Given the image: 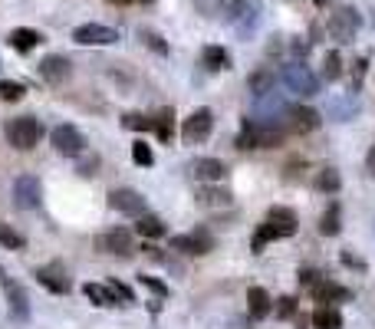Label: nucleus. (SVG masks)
<instances>
[{"label":"nucleus","mask_w":375,"mask_h":329,"mask_svg":"<svg viewBox=\"0 0 375 329\" xmlns=\"http://www.w3.org/2000/svg\"><path fill=\"white\" fill-rule=\"evenodd\" d=\"M277 79H280V83L290 89L293 95H303V99H309V95L319 93V76L309 70L307 63H299V60L287 63V66L277 73Z\"/></svg>","instance_id":"nucleus-1"},{"label":"nucleus","mask_w":375,"mask_h":329,"mask_svg":"<svg viewBox=\"0 0 375 329\" xmlns=\"http://www.w3.org/2000/svg\"><path fill=\"white\" fill-rule=\"evenodd\" d=\"M280 142V125H267V122H247L237 135V148H277Z\"/></svg>","instance_id":"nucleus-2"},{"label":"nucleus","mask_w":375,"mask_h":329,"mask_svg":"<svg viewBox=\"0 0 375 329\" xmlns=\"http://www.w3.org/2000/svg\"><path fill=\"white\" fill-rule=\"evenodd\" d=\"M7 142L14 148H20V152H30V148L40 142L43 129H40V122L34 119V115H20V119H10L7 122Z\"/></svg>","instance_id":"nucleus-3"},{"label":"nucleus","mask_w":375,"mask_h":329,"mask_svg":"<svg viewBox=\"0 0 375 329\" xmlns=\"http://www.w3.org/2000/svg\"><path fill=\"white\" fill-rule=\"evenodd\" d=\"M0 286H4V296H7L10 316H14V320H20V323L30 320V296H26V290L14 277H10L7 270H0Z\"/></svg>","instance_id":"nucleus-4"},{"label":"nucleus","mask_w":375,"mask_h":329,"mask_svg":"<svg viewBox=\"0 0 375 329\" xmlns=\"http://www.w3.org/2000/svg\"><path fill=\"white\" fill-rule=\"evenodd\" d=\"M93 247H96V251H103V254H112V257H128V254L135 251V244H132V231H128V227H112V231L96 234Z\"/></svg>","instance_id":"nucleus-5"},{"label":"nucleus","mask_w":375,"mask_h":329,"mask_svg":"<svg viewBox=\"0 0 375 329\" xmlns=\"http://www.w3.org/2000/svg\"><path fill=\"white\" fill-rule=\"evenodd\" d=\"M50 142H53V148L66 158H79L86 152V135L76 129V125H56Z\"/></svg>","instance_id":"nucleus-6"},{"label":"nucleus","mask_w":375,"mask_h":329,"mask_svg":"<svg viewBox=\"0 0 375 329\" xmlns=\"http://www.w3.org/2000/svg\"><path fill=\"white\" fill-rule=\"evenodd\" d=\"M73 40L79 46H112V43H119V30L106 26V24H83L73 30Z\"/></svg>","instance_id":"nucleus-7"},{"label":"nucleus","mask_w":375,"mask_h":329,"mask_svg":"<svg viewBox=\"0 0 375 329\" xmlns=\"http://www.w3.org/2000/svg\"><path fill=\"white\" fill-rule=\"evenodd\" d=\"M211 129H214L211 109H195V113L185 119V125H181V139H185L188 145H201V142L211 135Z\"/></svg>","instance_id":"nucleus-8"},{"label":"nucleus","mask_w":375,"mask_h":329,"mask_svg":"<svg viewBox=\"0 0 375 329\" xmlns=\"http://www.w3.org/2000/svg\"><path fill=\"white\" fill-rule=\"evenodd\" d=\"M356 30H359V14L352 7H339L329 14V36L336 43H352Z\"/></svg>","instance_id":"nucleus-9"},{"label":"nucleus","mask_w":375,"mask_h":329,"mask_svg":"<svg viewBox=\"0 0 375 329\" xmlns=\"http://www.w3.org/2000/svg\"><path fill=\"white\" fill-rule=\"evenodd\" d=\"M40 198H43V188H40V178L36 174H20L14 182V204L20 211H34L40 208Z\"/></svg>","instance_id":"nucleus-10"},{"label":"nucleus","mask_w":375,"mask_h":329,"mask_svg":"<svg viewBox=\"0 0 375 329\" xmlns=\"http://www.w3.org/2000/svg\"><path fill=\"white\" fill-rule=\"evenodd\" d=\"M36 73H40V79L46 86H63V83L73 76V63H69L66 56H60V53H53V56H43Z\"/></svg>","instance_id":"nucleus-11"},{"label":"nucleus","mask_w":375,"mask_h":329,"mask_svg":"<svg viewBox=\"0 0 375 329\" xmlns=\"http://www.w3.org/2000/svg\"><path fill=\"white\" fill-rule=\"evenodd\" d=\"M257 115H260V122H267V125H277V119H283V115L290 113L293 105L287 103V99H283L280 93H264V95H257Z\"/></svg>","instance_id":"nucleus-12"},{"label":"nucleus","mask_w":375,"mask_h":329,"mask_svg":"<svg viewBox=\"0 0 375 329\" xmlns=\"http://www.w3.org/2000/svg\"><path fill=\"white\" fill-rule=\"evenodd\" d=\"M109 208L119 211V214H128V217H142L145 214V198L132 188H115V191H109Z\"/></svg>","instance_id":"nucleus-13"},{"label":"nucleus","mask_w":375,"mask_h":329,"mask_svg":"<svg viewBox=\"0 0 375 329\" xmlns=\"http://www.w3.org/2000/svg\"><path fill=\"white\" fill-rule=\"evenodd\" d=\"M171 251L191 254V257H205V254L214 251V237L205 234V231H195V234H178L171 241Z\"/></svg>","instance_id":"nucleus-14"},{"label":"nucleus","mask_w":375,"mask_h":329,"mask_svg":"<svg viewBox=\"0 0 375 329\" xmlns=\"http://www.w3.org/2000/svg\"><path fill=\"white\" fill-rule=\"evenodd\" d=\"M36 283L46 286L50 293H69L73 290V280H69V273L60 267V263H50V267H40L36 270Z\"/></svg>","instance_id":"nucleus-15"},{"label":"nucleus","mask_w":375,"mask_h":329,"mask_svg":"<svg viewBox=\"0 0 375 329\" xmlns=\"http://www.w3.org/2000/svg\"><path fill=\"white\" fill-rule=\"evenodd\" d=\"M287 119H290V129L293 132H313V129H319V113H316V109H307V105H293L290 113H287Z\"/></svg>","instance_id":"nucleus-16"},{"label":"nucleus","mask_w":375,"mask_h":329,"mask_svg":"<svg viewBox=\"0 0 375 329\" xmlns=\"http://www.w3.org/2000/svg\"><path fill=\"white\" fill-rule=\"evenodd\" d=\"M267 221L277 227V234H280V237H293L299 231V221H297V214H293L290 208H270Z\"/></svg>","instance_id":"nucleus-17"},{"label":"nucleus","mask_w":375,"mask_h":329,"mask_svg":"<svg viewBox=\"0 0 375 329\" xmlns=\"http://www.w3.org/2000/svg\"><path fill=\"white\" fill-rule=\"evenodd\" d=\"M313 300L316 303H336V300H352V293L346 286L333 283V280H319V283L313 286Z\"/></svg>","instance_id":"nucleus-18"},{"label":"nucleus","mask_w":375,"mask_h":329,"mask_svg":"<svg viewBox=\"0 0 375 329\" xmlns=\"http://www.w3.org/2000/svg\"><path fill=\"white\" fill-rule=\"evenodd\" d=\"M10 46L17 53H30V50H36V46L43 43V36L36 33V30H30V26H17V30H10Z\"/></svg>","instance_id":"nucleus-19"},{"label":"nucleus","mask_w":375,"mask_h":329,"mask_svg":"<svg viewBox=\"0 0 375 329\" xmlns=\"http://www.w3.org/2000/svg\"><path fill=\"white\" fill-rule=\"evenodd\" d=\"M195 174H197V182L217 184L224 174H227V168H224V162H217V158H201V162L195 164Z\"/></svg>","instance_id":"nucleus-20"},{"label":"nucleus","mask_w":375,"mask_h":329,"mask_svg":"<svg viewBox=\"0 0 375 329\" xmlns=\"http://www.w3.org/2000/svg\"><path fill=\"white\" fill-rule=\"evenodd\" d=\"M247 310L254 320H264L267 313H270V293H267L264 286H250L247 290Z\"/></svg>","instance_id":"nucleus-21"},{"label":"nucleus","mask_w":375,"mask_h":329,"mask_svg":"<svg viewBox=\"0 0 375 329\" xmlns=\"http://www.w3.org/2000/svg\"><path fill=\"white\" fill-rule=\"evenodd\" d=\"M224 7V17L230 20V24H240V20H247L250 14H254V0H221Z\"/></svg>","instance_id":"nucleus-22"},{"label":"nucleus","mask_w":375,"mask_h":329,"mask_svg":"<svg viewBox=\"0 0 375 329\" xmlns=\"http://www.w3.org/2000/svg\"><path fill=\"white\" fill-rule=\"evenodd\" d=\"M309 323H313V326L316 329H342V313L339 310H333V306H319V310H316L313 313V320H309Z\"/></svg>","instance_id":"nucleus-23"},{"label":"nucleus","mask_w":375,"mask_h":329,"mask_svg":"<svg viewBox=\"0 0 375 329\" xmlns=\"http://www.w3.org/2000/svg\"><path fill=\"white\" fill-rule=\"evenodd\" d=\"M273 83H277V73L267 70V66H264V70H257V73H250V76H247V86H250V93H254V95L270 93Z\"/></svg>","instance_id":"nucleus-24"},{"label":"nucleus","mask_w":375,"mask_h":329,"mask_svg":"<svg viewBox=\"0 0 375 329\" xmlns=\"http://www.w3.org/2000/svg\"><path fill=\"white\" fill-rule=\"evenodd\" d=\"M135 231L145 237V241H155V237L165 234V221L162 217H155V214H142L138 217V224H135Z\"/></svg>","instance_id":"nucleus-25"},{"label":"nucleus","mask_w":375,"mask_h":329,"mask_svg":"<svg viewBox=\"0 0 375 329\" xmlns=\"http://www.w3.org/2000/svg\"><path fill=\"white\" fill-rule=\"evenodd\" d=\"M197 204H201V208H227L230 194L221 188H201L197 191Z\"/></svg>","instance_id":"nucleus-26"},{"label":"nucleus","mask_w":375,"mask_h":329,"mask_svg":"<svg viewBox=\"0 0 375 329\" xmlns=\"http://www.w3.org/2000/svg\"><path fill=\"white\" fill-rule=\"evenodd\" d=\"M342 188V174L336 168H323V172H316V191H323V194H336Z\"/></svg>","instance_id":"nucleus-27"},{"label":"nucleus","mask_w":375,"mask_h":329,"mask_svg":"<svg viewBox=\"0 0 375 329\" xmlns=\"http://www.w3.org/2000/svg\"><path fill=\"white\" fill-rule=\"evenodd\" d=\"M86 296L93 300L96 306H119V300H115V293H112L109 286H99V283H86L83 286Z\"/></svg>","instance_id":"nucleus-28"},{"label":"nucleus","mask_w":375,"mask_h":329,"mask_svg":"<svg viewBox=\"0 0 375 329\" xmlns=\"http://www.w3.org/2000/svg\"><path fill=\"white\" fill-rule=\"evenodd\" d=\"M277 237H280V234H277V227H273L270 221H264V224L257 227V234L250 237V251H254V254H260V251L267 247V244H270V241H277Z\"/></svg>","instance_id":"nucleus-29"},{"label":"nucleus","mask_w":375,"mask_h":329,"mask_svg":"<svg viewBox=\"0 0 375 329\" xmlns=\"http://www.w3.org/2000/svg\"><path fill=\"white\" fill-rule=\"evenodd\" d=\"M205 66L207 70H224V66H230V56H227V50L224 46H205Z\"/></svg>","instance_id":"nucleus-30"},{"label":"nucleus","mask_w":375,"mask_h":329,"mask_svg":"<svg viewBox=\"0 0 375 329\" xmlns=\"http://www.w3.org/2000/svg\"><path fill=\"white\" fill-rule=\"evenodd\" d=\"M0 244H4L7 251H24V247H26V237L20 234V231H14L10 224H4V221H0Z\"/></svg>","instance_id":"nucleus-31"},{"label":"nucleus","mask_w":375,"mask_h":329,"mask_svg":"<svg viewBox=\"0 0 375 329\" xmlns=\"http://www.w3.org/2000/svg\"><path fill=\"white\" fill-rule=\"evenodd\" d=\"M24 95H26L24 83H14V79H0V99H4V103H20Z\"/></svg>","instance_id":"nucleus-32"},{"label":"nucleus","mask_w":375,"mask_h":329,"mask_svg":"<svg viewBox=\"0 0 375 329\" xmlns=\"http://www.w3.org/2000/svg\"><path fill=\"white\" fill-rule=\"evenodd\" d=\"M122 129L152 132V129H155V119H148V115H142V113H128V115H122Z\"/></svg>","instance_id":"nucleus-33"},{"label":"nucleus","mask_w":375,"mask_h":329,"mask_svg":"<svg viewBox=\"0 0 375 329\" xmlns=\"http://www.w3.org/2000/svg\"><path fill=\"white\" fill-rule=\"evenodd\" d=\"M171 125H175V109H162V113L155 115V132H158L162 142L171 139Z\"/></svg>","instance_id":"nucleus-34"},{"label":"nucleus","mask_w":375,"mask_h":329,"mask_svg":"<svg viewBox=\"0 0 375 329\" xmlns=\"http://www.w3.org/2000/svg\"><path fill=\"white\" fill-rule=\"evenodd\" d=\"M132 162L142 164V168H152V164H155V152H152V145L138 139L135 145H132Z\"/></svg>","instance_id":"nucleus-35"},{"label":"nucleus","mask_w":375,"mask_h":329,"mask_svg":"<svg viewBox=\"0 0 375 329\" xmlns=\"http://www.w3.org/2000/svg\"><path fill=\"white\" fill-rule=\"evenodd\" d=\"M339 227H342V224H339V208L333 204V208L323 214V221H319V234L336 237V234H339Z\"/></svg>","instance_id":"nucleus-36"},{"label":"nucleus","mask_w":375,"mask_h":329,"mask_svg":"<svg viewBox=\"0 0 375 329\" xmlns=\"http://www.w3.org/2000/svg\"><path fill=\"white\" fill-rule=\"evenodd\" d=\"M138 36H142V43L152 46V50L158 53V56H168V43H165V40H162L158 33H155V30H138Z\"/></svg>","instance_id":"nucleus-37"},{"label":"nucleus","mask_w":375,"mask_h":329,"mask_svg":"<svg viewBox=\"0 0 375 329\" xmlns=\"http://www.w3.org/2000/svg\"><path fill=\"white\" fill-rule=\"evenodd\" d=\"M323 73H326V79H339L342 76V56L339 53H326V60H323Z\"/></svg>","instance_id":"nucleus-38"},{"label":"nucleus","mask_w":375,"mask_h":329,"mask_svg":"<svg viewBox=\"0 0 375 329\" xmlns=\"http://www.w3.org/2000/svg\"><path fill=\"white\" fill-rule=\"evenodd\" d=\"M138 283L142 286H148L155 296H168V286L162 283V280H155V277H148V273H138Z\"/></svg>","instance_id":"nucleus-39"},{"label":"nucleus","mask_w":375,"mask_h":329,"mask_svg":"<svg viewBox=\"0 0 375 329\" xmlns=\"http://www.w3.org/2000/svg\"><path fill=\"white\" fill-rule=\"evenodd\" d=\"M109 290L115 293V300H119V303H135V296H132V290H128L125 283H119V280H109Z\"/></svg>","instance_id":"nucleus-40"},{"label":"nucleus","mask_w":375,"mask_h":329,"mask_svg":"<svg viewBox=\"0 0 375 329\" xmlns=\"http://www.w3.org/2000/svg\"><path fill=\"white\" fill-rule=\"evenodd\" d=\"M277 316H280V320L297 316V300H293V296H280V303H277Z\"/></svg>","instance_id":"nucleus-41"},{"label":"nucleus","mask_w":375,"mask_h":329,"mask_svg":"<svg viewBox=\"0 0 375 329\" xmlns=\"http://www.w3.org/2000/svg\"><path fill=\"white\" fill-rule=\"evenodd\" d=\"M290 50H293V56H297V60H303V56H307V53H309V43H307V40H303V36H293Z\"/></svg>","instance_id":"nucleus-42"},{"label":"nucleus","mask_w":375,"mask_h":329,"mask_svg":"<svg viewBox=\"0 0 375 329\" xmlns=\"http://www.w3.org/2000/svg\"><path fill=\"white\" fill-rule=\"evenodd\" d=\"M316 283H319V273H316V270H299V286H309V290H313Z\"/></svg>","instance_id":"nucleus-43"},{"label":"nucleus","mask_w":375,"mask_h":329,"mask_svg":"<svg viewBox=\"0 0 375 329\" xmlns=\"http://www.w3.org/2000/svg\"><path fill=\"white\" fill-rule=\"evenodd\" d=\"M366 174L369 178H375V145L369 148V155H366Z\"/></svg>","instance_id":"nucleus-44"},{"label":"nucleus","mask_w":375,"mask_h":329,"mask_svg":"<svg viewBox=\"0 0 375 329\" xmlns=\"http://www.w3.org/2000/svg\"><path fill=\"white\" fill-rule=\"evenodd\" d=\"M283 50V43H280V36H273L270 43H267V56H277V53Z\"/></svg>","instance_id":"nucleus-45"},{"label":"nucleus","mask_w":375,"mask_h":329,"mask_svg":"<svg viewBox=\"0 0 375 329\" xmlns=\"http://www.w3.org/2000/svg\"><path fill=\"white\" fill-rule=\"evenodd\" d=\"M366 66H369V60H356V86L362 83V76H366Z\"/></svg>","instance_id":"nucleus-46"},{"label":"nucleus","mask_w":375,"mask_h":329,"mask_svg":"<svg viewBox=\"0 0 375 329\" xmlns=\"http://www.w3.org/2000/svg\"><path fill=\"white\" fill-rule=\"evenodd\" d=\"M109 4H115V7H125V4H132V0H109Z\"/></svg>","instance_id":"nucleus-47"},{"label":"nucleus","mask_w":375,"mask_h":329,"mask_svg":"<svg viewBox=\"0 0 375 329\" xmlns=\"http://www.w3.org/2000/svg\"><path fill=\"white\" fill-rule=\"evenodd\" d=\"M142 4H155V0H142Z\"/></svg>","instance_id":"nucleus-48"}]
</instances>
